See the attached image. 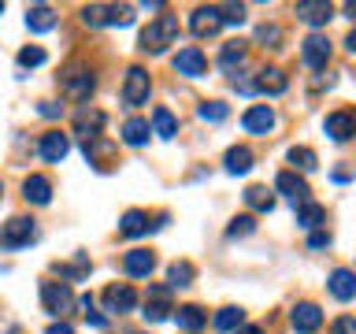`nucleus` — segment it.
Here are the masks:
<instances>
[{
	"label": "nucleus",
	"instance_id": "obj_1",
	"mask_svg": "<svg viewBox=\"0 0 356 334\" xmlns=\"http://www.w3.org/2000/svg\"><path fill=\"white\" fill-rule=\"evenodd\" d=\"M178 41V19L175 15H156L149 26L141 30V52H163L167 45Z\"/></svg>",
	"mask_w": 356,
	"mask_h": 334
},
{
	"label": "nucleus",
	"instance_id": "obj_2",
	"mask_svg": "<svg viewBox=\"0 0 356 334\" xmlns=\"http://www.w3.org/2000/svg\"><path fill=\"white\" fill-rule=\"evenodd\" d=\"M60 89H63V97H71V100H86L97 89V78H93V71H89L86 63H71L60 74Z\"/></svg>",
	"mask_w": 356,
	"mask_h": 334
},
{
	"label": "nucleus",
	"instance_id": "obj_3",
	"mask_svg": "<svg viewBox=\"0 0 356 334\" xmlns=\"http://www.w3.org/2000/svg\"><path fill=\"white\" fill-rule=\"evenodd\" d=\"M38 238V227H33L30 216H11L4 227H0V249H22Z\"/></svg>",
	"mask_w": 356,
	"mask_h": 334
},
{
	"label": "nucleus",
	"instance_id": "obj_4",
	"mask_svg": "<svg viewBox=\"0 0 356 334\" xmlns=\"http://www.w3.org/2000/svg\"><path fill=\"white\" fill-rule=\"evenodd\" d=\"M152 93V78L145 67H130L127 71V82H122V104L127 108H141Z\"/></svg>",
	"mask_w": 356,
	"mask_h": 334
},
{
	"label": "nucleus",
	"instance_id": "obj_5",
	"mask_svg": "<svg viewBox=\"0 0 356 334\" xmlns=\"http://www.w3.org/2000/svg\"><path fill=\"white\" fill-rule=\"evenodd\" d=\"M41 305L49 316H67L74 308V294L67 283H41Z\"/></svg>",
	"mask_w": 356,
	"mask_h": 334
},
{
	"label": "nucleus",
	"instance_id": "obj_6",
	"mask_svg": "<svg viewBox=\"0 0 356 334\" xmlns=\"http://www.w3.org/2000/svg\"><path fill=\"white\" fill-rule=\"evenodd\" d=\"M204 71H208V56L200 52V45H186V49H178V56H175V74L200 78Z\"/></svg>",
	"mask_w": 356,
	"mask_h": 334
},
{
	"label": "nucleus",
	"instance_id": "obj_7",
	"mask_svg": "<svg viewBox=\"0 0 356 334\" xmlns=\"http://www.w3.org/2000/svg\"><path fill=\"white\" fill-rule=\"evenodd\" d=\"M289 323H293L297 334H316L323 327V312H319V305H312V301H300V305H293V312H289Z\"/></svg>",
	"mask_w": 356,
	"mask_h": 334
},
{
	"label": "nucleus",
	"instance_id": "obj_8",
	"mask_svg": "<svg viewBox=\"0 0 356 334\" xmlns=\"http://www.w3.org/2000/svg\"><path fill=\"white\" fill-rule=\"evenodd\" d=\"M104 305H108V312L122 316V312H134V308H138V294H134L130 283H111V286L104 289Z\"/></svg>",
	"mask_w": 356,
	"mask_h": 334
},
{
	"label": "nucleus",
	"instance_id": "obj_9",
	"mask_svg": "<svg viewBox=\"0 0 356 334\" xmlns=\"http://www.w3.org/2000/svg\"><path fill=\"white\" fill-rule=\"evenodd\" d=\"M241 127H245V134H256V138L271 134V130H275V111H271V104H252V108L241 116Z\"/></svg>",
	"mask_w": 356,
	"mask_h": 334
},
{
	"label": "nucleus",
	"instance_id": "obj_10",
	"mask_svg": "<svg viewBox=\"0 0 356 334\" xmlns=\"http://www.w3.org/2000/svg\"><path fill=\"white\" fill-rule=\"evenodd\" d=\"M300 60H305L312 71H319V67H327L330 60V41L323 38V33H308L305 45H300Z\"/></svg>",
	"mask_w": 356,
	"mask_h": 334
},
{
	"label": "nucleus",
	"instance_id": "obj_11",
	"mask_svg": "<svg viewBox=\"0 0 356 334\" xmlns=\"http://www.w3.org/2000/svg\"><path fill=\"white\" fill-rule=\"evenodd\" d=\"M323 130L330 134V141H349L353 134H356V116H353L349 108H338V111H330V116H327Z\"/></svg>",
	"mask_w": 356,
	"mask_h": 334
},
{
	"label": "nucleus",
	"instance_id": "obj_12",
	"mask_svg": "<svg viewBox=\"0 0 356 334\" xmlns=\"http://www.w3.org/2000/svg\"><path fill=\"white\" fill-rule=\"evenodd\" d=\"M167 312H175L171 308V286H149V301H145L141 316L152 319V323H160V319H167Z\"/></svg>",
	"mask_w": 356,
	"mask_h": 334
},
{
	"label": "nucleus",
	"instance_id": "obj_13",
	"mask_svg": "<svg viewBox=\"0 0 356 334\" xmlns=\"http://www.w3.org/2000/svg\"><path fill=\"white\" fill-rule=\"evenodd\" d=\"M189 30H193L197 38H216V33L222 30L219 8H193V15H189Z\"/></svg>",
	"mask_w": 356,
	"mask_h": 334
},
{
	"label": "nucleus",
	"instance_id": "obj_14",
	"mask_svg": "<svg viewBox=\"0 0 356 334\" xmlns=\"http://www.w3.org/2000/svg\"><path fill=\"white\" fill-rule=\"evenodd\" d=\"M152 267H156V256L149 249H130L122 256V275L127 278H149Z\"/></svg>",
	"mask_w": 356,
	"mask_h": 334
},
{
	"label": "nucleus",
	"instance_id": "obj_15",
	"mask_svg": "<svg viewBox=\"0 0 356 334\" xmlns=\"http://www.w3.org/2000/svg\"><path fill=\"white\" fill-rule=\"evenodd\" d=\"M38 152H41V160H44V164H60L63 156L71 152V141H67V134H60V130H49V134H41Z\"/></svg>",
	"mask_w": 356,
	"mask_h": 334
},
{
	"label": "nucleus",
	"instance_id": "obj_16",
	"mask_svg": "<svg viewBox=\"0 0 356 334\" xmlns=\"http://www.w3.org/2000/svg\"><path fill=\"white\" fill-rule=\"evenodd\" d=\"M252 86H256V93L278 97V93H286L289 78H286V71H282V67H264V71L252 78Z\"/></svg>",
	"mask_w": 356,
	"mask_h": 334
},
{
	"label": "nucleus",
	"instance_id": "obj_17",
	"mask_svg": "<svg viewBox=\"0 0 356 334\" xmlns=\"http://www.w3.org/2000/svg\"><path fill=\"white\" fill-rule=\"evenodd\" d=\"M163 223H167V216H163L160 223H149V216H145V212L134 208V212H127V216L119 219V234H122V238H141V234H149L152 227H163Z\"/></svg>",
	"mask_w": 356,
	"mask_h": 334
},
{
	"label": "nucleus",
	"instance_id": "obj_18",
	"mask_svg": "<svg viewBox=\"0 0 356 334\" xmlns=\"http://www.w3.org/2000/svg\"><path fill=\"white\" fill-rule=\"evenodd\" d=\"M275 189L278 193H286L289 200H297V205H305V200L312 197V189H308V182L300 175H293V171H282L275 178Z\"/></svg>",
	"mask_w": 356,
	"mask_h": 334
},
{
	"label": "nucleus",
	"instance_id": "obj_19",
	"mask_svg": "<svg viewBox=\"0 0 356 334\" xmlns=\"http://www.w3.org/2000/svg\"><path fill=\"white\" fill-rule=\"evenodd\" d=\"M327 289H330V297H338L341 305H345V301H353V297H356V275L349 271V267H338V271L330 275Z\"/></svg>",
	"mask_w": 356,
	"mask_h": 334
},
{
	"label": "nucleus",
	"instance_id": "obj_20",
	"mask_svg": "<svg viewBox=\"0 0 356 334\" xmlns=\"http://www.w3.org/2000/svg\"><path fill=\"white\" fill-rule=\"evenodd\" d=\"M297 19H305L308 26H323V22L334 19V8L323 4V0H316V4H312V0H300V4H297Z\"/></svg>",
	"mask_w": 356,
	"mask_h": 334
},
{
	"label": "nucleus",
	"instance_id": "obj_21",
	"mask_svg": "<svg viewBox=\"0 0 356 334\" xmlns=\"http://www.w3.org/2000/svg\"><path fill=\"white\" fill-rule=\"evenodd\" d=\"M22 197H26L30 205H49L52 200V182L44 175H30L26 182H22Z\"/></svg>",
	"mask_w": 356,
	"mask_h": 334
},
{
	"label": "nucleus",
	"instance_id": "obj_22",
	"mask_svg": "<svg viewBox=\"0 0 356 334\" xmlns=\"http://www.w3.org/2000/svg\"><path fill=\"white\" fill-rule=\"evenodd\" d=\"M175 323L182 327L186 334H197V331H204V323H208V312L204 308H197V305H182L175 312Z\"/></svg>",
	"mask_w": 356,
	"mask_h": 334
},
{
	"label": "nucleus",
	"instance_id": "obj_23",
	"mask_svg": "<svg viewBox=\"0 0 356 334\" xmlns=\"http://www.w3.org/2000/svg\"><path fill=\"white\" fill-rule=\"evenodd\" d=\"M100 127H104V111H97V108H78L74 111V130L82 134V138L100 134Z\"/></svg>",
	"mask_w": 356,
	"mask_h": 334
},
{
	"label": "nucleus",
	"instance_id": "obj_24",
	"mask_svg": "<svg viewBox=\"0 0 356 334\" xmlns=\"http://www.w3.org/2000/svg\"><path fill=\"white\" fill-rule=\"evenodd\" d=\"M26 26H30L33 33H49V30L56 26V11H52V8H44V4L26 8Z\"/></svg>",
	"mask_w": 356,
	"mask_h": 334
},
{
	"label": "nucleus",
	"instance_id": "obj_25",
	"mask_svg": "<svg viewBox=\"0 0 356 334\" xmlns=\"http://www.w3.org/2000/svg\"><path fill=\"white\" fill-rule=\"evenodd\" d=\"M111 149H115V145H111L104 134H93V138H86V145H82L86 160L97 164V167H100V160H108V156H111Z\"/></svg>",
	"mask_w": 356,
	"mask_h": 334
},
{
	"label": "nucleus",
	"instance_id": "obj_26",
	"mask_svg": "<svg viewBox=\"0 0 356 334\" xmlns=\"http://www.w3.org/2000/svg\"><path fill=\"white\" fill-rule=\"evenodd\" d=\"M149 119H127L122 122V141L127 145H134V149H141L145 141H149Z\"/></svg>",
	"mask_w": 356,
	"mask_h": 334
},
{
	"label": "nucleus",
	"instance_id": "obj_27",
	"mask_svg": "<svg viewBox=\"0 0 356 334\" xmlns=\"http://www.w3.org/2000/svg\"><path fill=\"white\" fill-rule=\"evenodd\" d=\"M323 219H327V208H323V205H312V200H305V205H300V212H297V227H300V230H316Z\"/></svg>",
	"mask_w": 356,
	"mask_h": 334
},
{
	"label": "nucleus",
	"instance_id": "obj_28",
	"mask_svg": "<svg viewBox=\"0 0 356 334\" xmlns=\"http://www.w3.org/2000/svg\"><path fill=\"white\" fill-rule=\"evenodd\" d=\"M252 167V149L249 145H234V149L227 152V171L230 175H245Z\"/></svg>",
	"mask_w": 356,
	"mask_h": 334
},
{
	"label": "nucleus",
	"instance_id": "obj_29",
	"mask_svg": "<svg viewBox=\"0 0 356 334\" xmlns=\"http://www.w3.org/2000/svg\"><path fill=\"white\" fill-rule=\"evenodd\" d=\"M152 134H160V138H175L178 134V119L171 108H156L152 111Z\"/></svg>",
	"mask_w": 356,
	"mask_h": 334
},
{
	"label": "nucleus",
	"instance_id": "obj_30",
	"mask_svg": "<svg viewBox=\"0 0 356 334\" xmlns=\"http://www.w3.org/2000/svg\"><path fill=\"white\" fill-rule=\"evenodd\" d=\"M245 205H249L252 212H260V216H267V212L275 208V197L267 193V186H249L245 189Z\"/></svg>",
	"mask_w": 356,
	"mask_h": 334
},
{
	"label": "nucleus",
	"instance_id": "obj_31",
	"mask_svg": "<svg viewBox=\"0 0 356 334\" xmlns=\"http://www.w3.org/2000/svg\"><path fill=\"white\" fill-rule=\"evenodd\" d=\"M171 289H186V286H193V278H197V267L189 264V260H175L171 264Z\"/></svg>",
	"mask_w": 356,
	"mask_h": 334
},
{
	"label": "nucleus",
	"instance_id": "obj_32",
	"mask_svg": "<svg viewBox=\"0 0 356 334\" xmlns=\"http://www.w3.org/2000/svg\"><path fill=\"white\" fill-rule=\"evenodd\" d=\"M89 271H93V264H89L86 253H78L74 264H56V275H60V278H86Z\"/></svg>",
	"mask_w": 356,
	"mask_h": 334
},
{
	"label": "nucleus",
	"instance_id": "obj_33",
	"mask_svg": "<svg viewBox=\"0 0 356 334\" xmlns=\"http://www.w3.org/2000/svg\"><path fill=\"white\" fill-rule=\"evenodd\" d=\"M130 22H134L130 4H108L104 8V26H130Z\"/></svg>",
	"mask_w": 356,
	"mask_h": 334
},
{
	"label": "nucleus",
	"instance_id": "obj_34",
	"mask_svg": "<svg viewBox=\"0 0 356 334\" xmlns=\"http://www.w3.org/2000/svg\"><path fill=\"white\" fill-rule=\"evenodd\" d=\"M241 60H245V45L241 41H227V45H222V52H219V67H222V71H234Z\"/></svg>",
	"mask_w": 356,
	"mask_h": 334
},
{
	"label": "nucleus",
	"instance_id": "obj_35",
	"mask_svg": "<svg viewBox=\"0 0 356 334\" xmlns=\"http://www.w3.org/2000/svg\"><path fill=\"white\" fill-rule=\"evenodd\" d=\"M245 323V312L241 308H219V316H216V331H238Z\"/></svg>",
	"mask_w": 356,
	"mask_h": 334
},
{
	"label": "nucleus",
	"instance_id": "obj_36",
	"mask_svg": "<svg viewBox=\"0 0 356 334\" xmlns=\"http://www.w3.org/2000/svg\"><path fill=\"white\" fill-rule=\"evenodd\" d=\"M197 116L204 119V122H222V119L230 116V108L222 104V100H204V104L197 108Z\"/></svg>",
	"mask_w": 356,
	"mask_h": 334
},
{
	"label": "nucleus",
	"instance_id": "obj_37",
	"mask_svg": "<svg viewBox=\"0 0 356 334\" xmlns=\"http://www.w3.org/2000/svg\"><path fill=\"white\" fill-rule=\"evenodd\" d=\"M289 164H293L297 171H312V167H316V152H312L308 145H293V149H289Z\"/></svg>",
	"mask_w": 356,
	"mask_h": 334
},
{
	"label": "nucleus",
	"instance_id": "obj_38",
	"mask_svg": "<svg viewBox=\"0 0 356 334\" xmlns=\"http://www.w3.org/2000/svg\"><path fill=\"white\" fill-rule=\"evenodd\" d=\"M44 60H49V52H44L41 45H26V49L19 52V67H41Z\"/></svg>",
	"mask_w": 356,
	"mask_h": 334
},
{
	"label": "nucleus",
	"instance_id": "obj_39",
	"mask_svg": "<svg viewBox=\"0 0 356 334\" xmlns=\"http://www.w3.org/2000/svg\"><path fill=\"white\" fill-rule=\"evenodd\" d=\"M256 41H260L264 49H267V45H271V49H278V41H282V26H275V22H264V26L256 30Z\"/></svg>",
	"mask_w": 356,
	"mask_h": 334
},
{
	"label": "nucleus",
	"instance_id": "obj_40",
	"mask_svg": "<svg viewBox=\"0 0 356 334\" xmlns=\"http://www.w3.org/2000/svg\"><path fill=\"white\" fill-rule=\"evenodd\" d=\"M252 230H256V219L252 216H234L230 227H227L230 238H245V234H252Z\"/></svg>",
	"mask_w": 356,
	"mask_h": 334
},
{
	"label": "nucleus",
	"instance_id": "obj_41",
	"mask_svg": "<svg viewBox=\"0 0 356 334\" xmlns=\"http://www.w3.org/2000/svg\"><path fill=\"white\" fill-rule=\"evenodd\" d=\"M219 19H222V22H234V26H241V22H245V8H241V4H227V8H219Z\"/></svg>",
	"mask_w": 356,
	"mask_h": 334
},
{
	"label": "nucleus",
	"instance_id": "obj_42",
	"mask_svg": "<svg viewBox=\"0 0 356 334\" xmlns=\"http://www.w3.org/2000/svg\"><path fill=\"white\" fill-rule=\"evenodd\" d=\"M82 22H86V26H104V4L82 8Z\"/></svg>",
	"mask_w": 356,
	"mask_h": 334
},
{
	"label": "nucleus",
	"instance_id": "obj_43",
	"mask_svg": "<svg viewBox=\"0 0 356 334\" xmlns=\"http://www.w3.org/2000/svg\"><path fill=\"white\" fill-rule=\"evenodd\" d=\"M330 334H356V319L353 316H338L334 327H330Z\"/></svg>",
	"mask_w": 356,
	"mask_h": 334
},
{
	"label": "nucleus",
	"instance_id": "obj_44",
	"mask_svg": "<svg viewBox=\"0 0 356 334\" xmlns=\"http://www.w3.org/2000/svg\"><path fill=\"white\" fill-rule=\"evenodd\" d=\"M38 111H41L44 119H60V116H63V104H56V100H44Z\"/></svg>",
	"mask_w": 356,
	"mask_h": 334
},
{
	"label": "nucleus",
	"instance_id": "obj_45",
	"mask_svg": "<svg viewBox=\"0 0 356 334\" xmlns=\"http://www.w3.org/2000/svg\"><path fill=\"white\" fill-rule=\"evenodd\" d=\"M308 245H312V249H327V245H330V234L316 230V234H312V238H308Z\"/></svg>",
	"mask_w": 356,
	"mask_h": 334
},
{
	"label": "nucleus",
	"instance_id": "obj_46",
	"mask_svg": "<svg viewBox=\"0 0 356 334\" xmlns=\"http://www.w3.org/2000/svg\"><path fill=\"white\" fill-rule=\"evenodd\" d=\"M44 334H74V327H71V323H63V319H60V323H52V327L44 331Z\"/></svg>",
	"mask_w": 356,
	"mask_h": 334
},
{
	"label": "nucleus",
	"instance_id": "obj_47",
	"mask_svg": "<svg viewBox=\"0 0 356 334\" xmlns=\"http://www.w3.org/2000/svg\"><path fill=\"white\" fill-rule=\"evenodd\" d=\"M234 334H264V331H260V327H238Z\"/></svg>",
	"mask_w": 356,
	"mask_h": 334
},
{
	"label": "nucleus",
	"instance_id": "obj_48",
	"mask_svg": "<svg viewBox=\"0 0 356 334\" xmlns=\"http://www.w3.org/2000/svg\"><path fill=\"white\" fill-rule=\"evenodd\" d=\"M0 193H4V178H0Z\"/></svg>",
	"mask_w": 356,
	"mask_h": 334
},
{
	"label": "nucleus",
	"instance_id": "obj_49",
	"mask_svg": "<svg viewBox=\"0 0 356 334\" xmlns=\"http://www.w3.org/2000/svg\"><path fill=\"white\" fill-rule=\"evenodd\" d=\"M0 15H4V4H0Z\"/></svg>",
	"mask_w": 356,
	"mask_h": 334
}]
</instances>
